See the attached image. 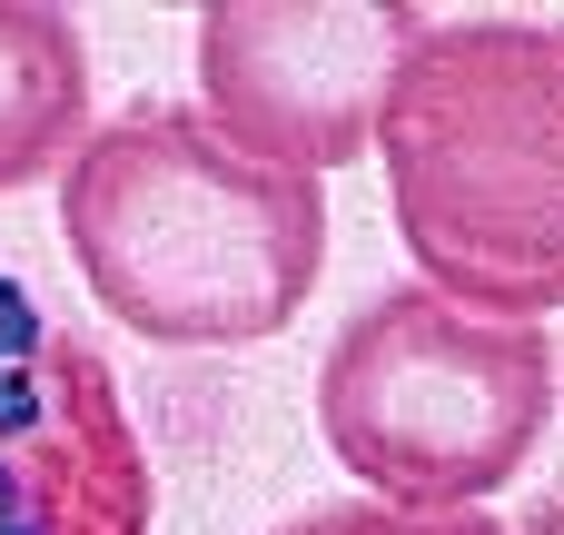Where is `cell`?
Wrapping results in <instances>:
<instances>
[{
    "label": "cell",
    "instance_id": "6da1fadb",
    "mask_svg": "<svg viewBox=\"0 0 564 535\" xmlns=\"http://www.w3.org/2000/svg\"><path fill=\"white\" fill-rule=\"evenodd\" d=\"M79 288L149 347H258L297 328L327 268L317 179L258 169L198 109L139 99L59 169Z\"/></svg>",
    "mask_w": 564,
    "mask_h": 535
},
{
    "label": "cell",
    "instance_id": "7a4b0ae2",
    "mask_svg": "<svg viewBox=\"0 0 564 535\" xmlns=\"http://www.w3.org/2000/svg\"><path fill=\"white\" fill-rule=\"evenodd\" d=\"M367 159L436 298L476 318L564 308V30L426 20L377 99Z\"/></svg>",
    "mask_w": 564,
    "mask_h": 535
},
{
    "label": "cell",
    "instance_id": "3957f363",
    "mask_svg": "<svg viewBox=\"0 0 564 535\" xmlns=\"http://www.w3.org/2000/svg\"><path fill=\"white\" fill-rule=\"evenodd\" d=\"M545 417H555L545 318H476L436 288L367 298L317 367L327 457L387 506H486L496 486L525 477Z\"/></svg>",
    "mask_w": 564,
    "mask_h": 535
},
{
    "label": "cell",
    "instance_id": "277c9868",
    "mask_svg": "<svg viewBox=\"0 0 564 535\" xmlns=\"http://www.w3.org/2000/svg\"><path fill=\"white\" fill-rule=\"evenodd\" d=\"M416 40H426L416 0H208L198 119L288 179L357 169L377 139V99Z\"/></svg>",
    "mask_w": 564,
    "mask_h": 535
},
{
    "label": "cell",
    "instance_id": "5b68a950",
    "mask_svg": "<svg viewBox=\"0 0 564 535\" xmlns=\"http://www.w3.org/2000/svg\"><path fill=\"white\" fill-rule=\"evenodd\" d=\"M0 535H159V467L109 357L0 268Z\"/></svg>",
    "mask_w": 564,
    "mask_h": 535
},
{
    "label": "cell",
    "instance_id": "8992f818",
    "mask_svg": "<svg viewBox=\"0 0 564 535\" xmlns=\"http://www.w3.org/2000/svg\"><path fill=\"white\" fill-rule=\"evenodd\" d=\"M89 139V50L50 0H0V189H40Z\"/></svg>",
    "mask_w": 564,
    "mask_h": 535
},
{
    "label": "cell",
    "instance_id": "52a82bcc",
    "mask_svg": "<svg viewBox=\"0 0 564 535\" xmlns=\"http://www.w3.org/2000/svg\"><path fill=\"white\" fill-rule=\"evenodd\" d=\"M278 535H516V526H496L486 506H387V496H357V506H307Z\"/></svg>",
    "mask_w": 564,
    "mask_h": 535
}]
</instances>
